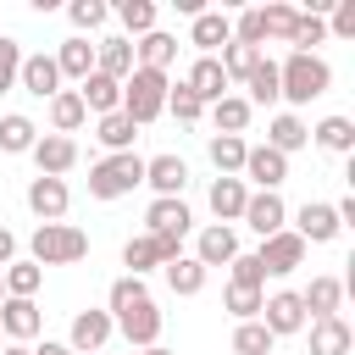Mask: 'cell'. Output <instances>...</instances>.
I'll list each match as a JSON object with an SVG mask.
<instances>
[{
  "label": "cell",
  "mask_w": 355,
  "mask_h": 355,
  "mask_svg": "<svg viewBox=\"0 0 355 355\" xmlns=\"http://www.w3.org/2000/svg\"><path fill=\"white\" fill-rule=\"evenodd\" d=\"M133 67H139V61H133V39H100V44H94V72L128 83Z\"/></svg>",
  "instance_id": "484cf974"
},
{
  "label": "cell",
  "mask_w": 355,
  "mask_h": 355,
  "mask_svg": "<svg viewBox=\"0 0 355 355\" xmlns=\"http://www.w3.org/2000/svg\"><path fill=\"white\" fill-rule=\"evenodd\" d=\"M139 300H150L144 277H128V272H122V277L111 283V294H105V316H122V311H128V305H139Z\"/></svg>",
  "instance_id": "60d3db41"
},
{
  "label": "cell",
  "mask_w": 355,
  "mask_h": 355,
  "mask_svg": "<svg viewBox=\"0 0 355 355\" xmlns=\"http://www.w3.org/2000/svg\"><path fill=\"white\" fill-rule=\"evenodd\" d=\"M161 111H166V72L133 67L128 83H122V116H128L133 128H150Z\"/></svg>",
  "instance_id": "3957f363"
},
{
  "label": "cell",
  "mask_w": 355,
  "mask_h": 355,
  "mask_svg": "<svg viewBox=\"0 0 355 355\" xmlns=\"http://www.w3.org/2000/svg\"><path fill=\"white\" fill-rule=\"evenodd\" d=\"M111 333H116V322H111L105 311L89 305V311L72 316V327H67V349H72V355H100V349L111 344Z\"/></svg>",
  "instance_id": "52a82bcc"
},
{
  "label": "cell",
  "mask_w": 355,
  "mask_h": 355,
  "mask_svg": "<svg viewBox=\"0 0 355 355\" xmlns=\"http://www.w3.org/2000/svg\"><path fill=\"white\" fill-rule=\"evenodd\" d=\"M0 355H33L28 344H0Z\"/></svg>",
  "instance_id": "f5cc1de1"
},
{
  "label": "cell",
  "mask_w": 355,
  "mask_h": 355,
  "mask_svg": "<svg viewBox=\"0 0 355 355\" xmlns=\"http://www.w3.org/2000/svg\"><path fill=\"white\" fill-rule=\"evenodd\" d=\"M67 17H72V28H78V39H83V33H94V28L111 17V6H105V0H72Z\"/></svg>",
  "instance_id": "f6af8a7d"
},
{
  "label": "cell",
  "mask_w": 355,
  "mask_h": 355,
  "mask_svg": "<svg viewBox=\"0 0 355 355\" xmlns=\"http://www.w3.org/2000/svg\"><path fill=\"white\" fill-rule=\"evenodd\" d=\"M244 200H250V189H244V178H216V183H211V216H216L222 227L244 216Z\"/></svg>",
  "instance_id": "4316f807"
},
{
  "label": "cell",
  "mask_w": 355,
  "mask_h": 355,
  "mask_svg": "<svg viewBox=\"0 0 355 355\" xmlns=\"http://www.w3.org/2000/svg\"><path fill=\"white\" fill-rule=\"evenodd\" d=\"M322 22H327V33H338V39H355V0H333V11H327Z\"/></svg>",
  "instance_id": "681fc988"
},
{
  "label": "cell",
  "mask_w": 355,
  "mask_h": 355,
  "mask_svg": "<svg viewBox=\"0 0 355 355\" xmlns=\"http://www.w3.org/2000/svg\"><path fill=\"white\" fill-rule=\"evenodd\" d=\"M272 338H288V333H305V305H300V288H277L261 300V316H255Z\"/></svg>",
  "instance_id": "8992f818"
},
{
  "label": "cell",
  "mask_w": 355,
  "mask_h": 355,
  "mask_svg": "<svg viewBox=\"0 0 355 355\" xmlns=\"http://www.w3.org/2000/svg\"><path fill=\"white\" fill-rule=\"evenodd\" d=\"M0 283H6L11 300H33L39 283H44V266H33V261H11V266L0 272Z\"/></svg>",
  "instance_id": "74e56055"
},
{
  "label": "cell",
  "mask_w": 355,
  "mask_h": 355,
  "mask_svg": "<svg viewBox=\"0 0 355 355\" xmlns=\"http://www.w3.org/2000/svg\"><path fill=\"white\" fill-rule=\"evenodd\" d=\"M266 144H272L277 155H294V150L311 144V128L300 122V111H277V116L266 122Z\"/></svg>",
  "instance_id": "cb8c5ba5"
},
{
  "label": "cell",
  "mask_w": 355,
  "mask_h": 355,
  "mask_svg": "<svg viewBox=\"0 0 355 355\" xmlns=\"http://www.w3.org/2000/svg\"><path fill=\"white\" fill-rule=\"evenodd\" d=\"M250 116H255V111H250V100H244V94H222V100L211 105V122H216V133H239V139H244Z\"/></svg>",
  "instance_id": "e575fe53"
},
{
  "label": "cell",
  "mask_w": 355,
  "mask_h": 355,
  "mask_svg": "<svg viewBox=\"0 0 355 355\" xmlns=\"http://www.w3.org/2000/svg\"><path fill=\"white\" fill-rule=\"evenodd\" d=\"M244 89H250V111H255V105H277V61H272V55H261V61L250 67Z\"/></svg>",
  "instance_id": "836d02e7"
},
{
  "label": "cell",
  "mask_w": 355,
  "mask_h": 355,
  "mask_svg": "<svg viewBox=\"0 0 355 355\" xmlns=\"http://www.w3.org/2000/svg\"><path fill=\"white\" fill-rule=\"evenodd\" d=\"M100 355H105V349H100Z\"/></svg>",
  "instance_id": "9f6ffc18"
},
{
  "label": "cell",
  "mask_w": 355,
  "mask_h": 355,
  "mask_svg": "<svg viewBox=\"0 0 355 355\" xmlns=\"http://www.w3.org/2000/svg\"><path fill=\"white\" fill-rule=\"evenodd\" d=\"M67 205H72L67 178H28V211H33L39 222H61Z\"/></svg>",
  "instance_id": "7c38bea8"
},
{
  "label": "cell",
  "mask_w": 355,
  "mask_h": 355,
  "mask_svg": "<svg viewBox=\"0 0 355 355\" xmlns=\"http://www.w3.org/2000/svg\"><path fill=\"white\" fill-rule=\"evenodd\" d=\"M189 44H194L200 55H216L222 44H233V17H227V11H200V17H189Z\"/></svg>",
  "instance_id": "2e32d148"
},
{
  "label": "cell",
  "mask_w": 355,
  "mask_h": 355,
  "mask_svg": "<svg viewBox=\"0 0 355 355\" xmlns=\"http://www.w3.org/2000/svg\"><path fill=\"white\" fill-rule=\"evenodd\" d=\"M0 344H6V338H0Z\"/></svg>",
  "instance_id": "6f0895ef"
},
{
  "label": "cell",
  "mask_w": 355,
  "mask_h": 355,
  "mask_svg": "<svg viewBox=\"0 0 355 355\" xmlns=\"http://www.w3.org/2000/svg\"><path fill=\"white\" fill-rule=\"evenodd\" d=\"M11 261H17V233H11V227H0V272H6Z\"/></svg>",
  "instance_id": "f907efd6"
},
{
  "label": "cell",
  "mask_w": 355,
  "mask_h": 355,
  "mask_svg": "<svg viewBox=\"0 0 355 355\" xmlns=\"http://www.w3.org/2000/svg\"><path fill=\"white\" fill-rule=\"evenodd\" d=\"M50 133H61V139H72L83 122H89V111H83V100H78V89H55L50 100Z\"/></svg>",
  "instance_id": "603a6c76"
},
{
  "label": "cell",
  "mask_w": 355,
  "mask_h": 355,
  "mask_svg": "<svg viewBox=\"0 0 355 355\" xmlns=\"http://www.w3.org/2000/svg\"><path fill=\"white\" fill-rule=\"evenodd\" d=\"M116 22L128 28V39L155 33V0H116Z\"/></svg>",
  "instance_id": "f35d334b"
},
{
  "label": "cell",
  "mask_w": 355,
  "mask_h": 355,
  "mask_svg": "<svg viewBox=\"0 0 355 355\" xmlns=\"http://www.w3.org/2000/svg\"><path fill=\"white\" fill-rule=\"evenodd\" d=\"M227 266H233V277H227V283H239V288H266V272H261V261H255V255H244V250H239Z\"/></svg>",
  "instance_id": "7dc6e473"
},
{
  "label": "cell",
  "mask_w": 355,
  "mask_h": 355,
  "mask_svg": "<svg viewBox=\"0 0 355 355\" xmlns=\"http://www.w3.org/2000/svg\"><path fill=\"white\" fill-rule=\"evenodd\" d=\"M33 355H72V349H67V338H44V344H33Z\"/></svg>",
  "instance_id": "816d5d0a"
},
{
  "label": "cell",
  "mask_w": 355,
  "mask_h": 355,
  "mask_svg": "<svg viewBox=\"0 0 355 355\" xmlns=\"http://www.w3.org/2000/svg\"><path fill=\"white\" fill-rule=\"evenodd\" d=\"M205 150H211V166H216L222 178H239V172H244V150H250V144H244L239 133H211Z\"/></svg>",
  "instance_id": "1f68e13d"
},
{
  "label": "cell",
  "mask_w": 355,
  "mask_h": 355,
  "mask_svg": "<svg viewBox=\"0 0 355 355\" xmlns=\"http://www.w3.org/2000/svg\"><path fill=\"white\" fill-rule=\"evenodd\" d=\"M139 183H144V155H133V150L105 155V161L89 166V194H94V200H122V194H133Z\"/></svg>",
  "instance_id": "277c9868"
},
{
  "label": "cell",
  "mask_w": 355,
  "mask_h": 355,
  "mask_svg": "<svg viewBox=\"0 0 355 355\" xmlns=\"http://www.w3.org/2000/svg\"><path fill=\"white\" fill-rule=\"evenodd\" d=\"M144 183L155 189V200H183V189H189V161H183V155H150V161H144Z\"/></svg>",
  "instance_id": "8fae6325"
},
{
  "label": "cell",
  "mask_w": 355,
  "mask_h": 355,
  "mask_svg": "<svg viewBox=\"0 0 355 355\" xmlns=\"http://www.w3.org/2000/svg\"><path fill=\"white\" fill-rule=\"evenodd\" d=\"M39 144V128H33V116H22V111H6L0 116V150L6 155H28Z\"/></svg>",
  "instance_id": "f546056e"
},
{
  "label": "cell",
  "mask_w": 355,
  "mask_h": 355,
  "mask_svg": "<svg viewBox=\"0 0 355 355\" xmlns=\"http://www.w3.org/2000/svg\"><path fill=\"white\" fill-rule=\"evenodd\" d=\"M294 22H300V11L294 6H261V28H266V39H277V44H288L294 39Z\"/></svg>",
  "instance_id": "b9f144b4"
},
{
  "label": "cell",
  "mask_w": 355,
  "mask_h": 355,
  "mask_svg": "<svg viewBox=\"0 0 355 355\" xmlns=\"http://www.w3.org/2000/svg\"><path fill=\"white\" fill-rule=\"evenodd\" d=\"M244 189L255 183V194H277L283 183H288V155H277L272 144H250L244 150Z\"/></svg>",
  "instance_id": "5b68a950"
},
{
  "label": "cell",
  "mask_w": 355,
  "mask_h": 355,
  "mask_svg": "<svg viewBox=\"0 0 355 355\" xmlns=\"http://www.w3.org/2000/svg\"><path fill=\"white\" fill-rule=\"evenodd\" d=\"M288 233H300L305 244H333L344 227H338V216H333L327 200H305V205L294 211V227H288Z\"/></svg>",
  "instance_id": "5bb4252c"
},
{
  "label": "cell",
  "mask_w": 355,
  "mask_h": 355,
  "mask_svg": "<svg viewBox=\"0 0 355 355\" xmlns=\"http://www.w3.org/2000/svg\"><path fill=\"white\" fill-rule=\"evenodd\" d=\"M122 266H128V277H144V272H155V266H161V244H155L150 233H133V239L122 244Z\"/></svg>",
  "instance_id": "d590c367"
},
{
  "label": "cell",
  "mask_w": 355,
  "mask_h": 355,
  "mask_svg": "<svg viewBox=\"0 0 355 355\" xmlns=\"http://www.w3.org/2000/svg\"><path fill=\"white\" fill-rule=\"evenodd\" d=\"M0 300H6V283H0Z\"/></svg>",
  "instance_id": "11a10c76"
},
{
  "label": "cell",
  "mask_w": 355,
  "mask_h": 355,
  "mask_svg": "<svg viewBox=\"0 0 355 355\" xmlns=\"http://www.w3.org/2000/svg\"><path fill=\"white\" fill-rule=\"evenodd\" d=\"M166 111H172L178 122H200V116H205V105L189 94V83H183V78H178V83H166Z\"/></svg>",
  "instance_id": "bcb514c9"
},
{
  "label": "cell",
  "mask_w": 355,
  "mask_h": 355,
  "mask_svg": "<svg viewBox=\"0 0 355 355\" xmlns=\"http://www.w3.org/2000/svg\"><path fill=\"white\" fill-rule=\"evenodd\" d=\"M239 255V233L233 227H222V222H211V227H200V239H194V261L211 272V266H227Z\"/></svg>",
  "instance_id": "e0dca14e"
},
{
  "label": "cell",
  "mask_w": 355,
  "mask_h": 355,
  "mask_svg": "<svg viewBox=\"0 0 355 355\" xmlns=\"http://www.w3.org/2000/svg\"><path fill=\"white\" fill-rule=\"evenodd\" d=\"M255 261H261V272L266 277H288L300 261H305V239L300 233H272V239H261V250H255Z\"/></svg>",
  "instance_id": "9c48e42d"
},
{
  "label": "cell",
  "mask_w": 355,
  "mask_h": 355,
  "mask_svg": "<svg viewBox=\"0 0 355 355\" xmlns=\"http://www.w3.org/2000/svg\"><path fill=\"white\" fill-rule=\"evenodd\" d=\"M133 61H139V67H150V72H166V67L178 61V39L155 28V33H144V39L133 44Z\"/></svg>",
  "instance_id": "83f0119b"
},
{
  "label": "cell",
  "mask_w": 355,
  "mask_h": 355,
  "mask_svg": "<svg viewBox=\"0 0 355 355\" xmlns=\"http://www.w3.org/2000/svg\"><path fill=\"white\" fill-rule=\"evenodd\" d=\"M17 89H28L33 100H50L61 89V72H55V55H22V72H17Z\"/></svg>",
  "instance_id": "ac0fdd59"
},
{
  "label": "cell",
  "mask_w": 355,
  "mask_h": 355,
  "mask_svg": "<svg viewBox=\"0 0 355 355\" xmlns=\"http://www.w3.org/2000/svg\"><path fill=\"white\" fill-rule=\"evenodd\" d=\"M17 72H22V44L17 39H0V94L17 89Z\"/></svg>",
  "instance_id": "c3c4849f"
},
{
  "label": "cell",
  "mask_w": 355,
  "mask_h": 355,
  "mask_svg": "<svg viewBox=\"0 0 355 355\" xmlns=\"http://www.w3.org/2000/svg\"><path fill=\"white\" fill-rule=\"evenodd\" d=\"M94 139L111 150V155H122V150H133V139H139V128L122 116V111H111V116H100L94 122Z\"/></svg>",
  "instance_id": "8d00e7d4"
},
{
  "label": "cell",
  "mask_w": 355,
  "mask_h": 355,
  "mask_svg": "<svg viewBox=\"0 0 355 355\" xmlns=\"http://www.w3.org/2000/svg\"><path fill=\"white\" fill-rule=\"evenodd\" d=\"M272 344H277V338H272L261 322H239V327H233V355H272Z\"/></svg>",
  "instance_id": "7bdbcfd3"
},
{
  "label": "cell",
  "mask_w": 355,
  "mask_h": 355,
  "mask_svg": "<svg viewBox=\"0 0 355 355\" xmlns=\"http://www.w3.org/2000/svg\"><path fill=\"white\" fill-rule=\"evenodd\" d=\"M239 222H244L255 239H272V233H283V227H288V205H283V194H250Z\"/></svg>",
  "instance_id": "4fadbf2b"
},
{
  "label": "cell",
  "mask_w": 355,
  "mask_h": 355,
  "mask_svg": "<svg viewBox=\"0 0 355 355\" xmlns=\"http://www.w3.org/2000/svg\"><path fill=\"white\" fill-rule=\"evenodd\" d=\"M261 300H266V288H239V283H227V294H222V305H227L239 322H255V316H261Z\"/></svg>",
  "instance_id": "ee69618b"
},
{
  "label": "cell",
  "mask_w": 355,
  "mask_h": 355,
  "mask_svg": "<svg viewBox=\"0 0 355 355\" xmlns=\"http://www.w3.org/2000/svg\"><path fill=\"white\" fill-rule=\"evenodd\" d=\"M28 155H33L39 178H67V172L78 166V144H72V139H61V133H39V144H33Z\"/></svg>",
  "instance_id": "9a60e30c"
},
{
  "label": "cell",
  "mask_w": 355,
  "mask_h": 355,
  "mask_svg": "<svg viewBox=\"0 0 355 355\" xmlns=\"http://www.w3.org/2000/svg\"><path fill=\"white\" fill-rule=\"evenodd\" d=\"M89 255V233L72 222H39L28 239V261L33 266H78Z\"/></svg>",
  "instance_id": "7a4b0ae2"
},
{
  "label": "cell",
  "mask_w": 355,
  "mask_h": 355,
  "mask_svg": "<svg viewBox=\"0 0 355 355\" xmlns=\"http://www.w3.org/2000/svg\"><path fill=\"white\" fill-rule=\"evenodd\" d=\"M322 39H327V22H322V11H300L288 50H300V55H316V44H322Z\"/></svg>",
  "instance_id": "ab89813d"
},
{
  "label": "cell",
  "mask_w": 355,
  "mask_h": 355,
  "mask_svg": "<svg viewBox=\"0 0 355 355\" xmlns=\"http://www.w3.org/2000/svg\"><path fill=\"white\" fill-rule=\"evenodd\" d=\"M311 327V355H349L355 349V333L344 316H322V322H305Z\"/></svg>",
  "instance_id": "7402d4cb"
},
{
  "label": "cell",
  "mask_w": 355,
  "mask_h": 355,
  "mask_svg": "<svg viewBox=\"0 0 355 355\" xmlns=\"http://www.w3.org/2000/svg\"><path fill=\"white\" fill-rule=\"evenodd\" d=\"M183 83H189V94H194L200 105H216V100L227 94V78H222V61H216V55H200Z\"/></svg>",
  "instance_id": "ffe728a7"
},
{
  "label": "cell",
  "mask_w": 355,
  "mask_h": 355,
  "mask_svg": "<svg viewBox=\"0 0 355 355\" xmlns=\"http://www.w3.org/2000/svg\"><path fill=\"white\" fill-rule=\"evenodd\" d=\"M78 100H83V111H94V116H111V111H122V83L105 78V72H89V78L78 83Z\"/></svg>",
  "instance_id": "44dd1931"
},
{
  "label": "cell",
  "mask_w": 355,
  "mask_h": 355,
  "mask_svg": "<svg viewBox=\"0 0 355 355\" xmlns=\"http://www.w3.org/2000/svg\"><path fill=\"white\" fill-rule=\"evenodd\" d=\"M300 305H305V322L338 316V305H344V283H338V277H311V283L300 288Z\"/></svg>",
  "instance_id": "d6986e66"
},
{
  "label": "cell",
  "mask_w": 355,
  "mask_h": 355,
  "mask_svg": "<svg viewBox=\"0 0 355 355\" xmlns=\"http://www.w3.org/2000/svg\"><path fill=\"white\" fill-rule=\"evenodd\" d=\"M55 72H61V78H72V83H83V78L94 72V44L72 33V39L55 50Z\"/></svg>",
  "instance_id": "f1b7e54d"
},
{
  "label": "cell",
  "mask_w": 355,
  "mask_h": 355,
  "mask_svg": "<svg viewBox=\"0 0 355 355\" xmlns=\"http://www.w3.org/2000/svg\"><path fill=\"white\" fill-rule=\"evenodd\" d=\"M161 272H166V288H172V294H183V300H189V294H200V288H205V277H211L194 255H178V261H166Z\"/></svg>",
  "instance_id": "d6a6232c"
},
{
  "label": "cell",
  "mask_w": 355,
  "mask_h": 355,
  "mask_svg": "<svg viewBox=\"0 0 355 355\" xmlns=\"http://www.w3.org/2000/svg\"><path fill=\"white\" fill-rule=\"evenodd\" d=\"M311 139H316L327 155H349V150H355V122H349V116H322V122L311 128Z\"/></svg>",
  "instance_id": "4dcf8cb0"
},
{
  "label": "cell",
  "mask_w": 355,
  "mask_h": 355,
  "mask_svg": "<svg viewBox=\"0 0 355 355\" xmlns=\"http://www.w3.org/2000/svg\"><path fill=\"white\" fill-rule=\"evenodd\" d=\"M116 322V333L133 344V349H150V344H161V311H155V300H139V305H128L122 316H111Z\"/></svg>",
  "instance_id": "30bf717a"
},
{
  "label": "cell",
  "mask_w": 355,
  "mask_h": 355,
  "mask_svg": "<svg viewBox=\"0 0 355 355\" xmlns=\"http://www.w3.org/2000/svg\"><path fill=\"white\" fill-rule=\"evenodd\" d=\"M333 89V67L322 61V55H300V50H288L283 61H277V100H288V105H311V100H322Z\"/></svg>",
  "instance_id": "6da1fadb"
},
{
  "label": "cell",
  "mask_w": 355,
  "mask_h": 355,
  "mask_svg": "<svg viewBox=\"0 0 355 355\" xmlns=\"http://www.w3.org/2000/svg\"><path fill=\"white\" fill-rule=\"evenodd\" d=\"M194 227V211L183 205V200H150V211H144V233H189Z\"/></svg>",
  "instance_id": "d4e9b609"
},
{
  "label": "cell",
  "mask_w": 355,
  "mask_h": 355,
  "mask_svg": "<svg viewBox=\"0 0 355 355\" xmlns=\"http://www.w3.org/2000/svg\"><path fill=\"white\" fill-rule=\"evenodd\" d=\"M44 333V311L33 305V300H0V338L6 344H33Z\"/></svg>",
  "instance_id": "ba28073f"
},
{
  "label": "cell",
  "mask_w": 355,
  "mask_h": 355,
  "mask_svg": "<svg viewBox=\"0 0 355 355\" xmlns=\"http://www.w3.org/2000/svg\"><path fill=\"white\" fill-rule=\"evenodd\" d=\"M139 355H172V349H166V344H150V349H139Z\"/></svg>",
  "instance_id": "db71d44e"
}]
</instances>
